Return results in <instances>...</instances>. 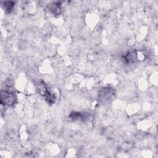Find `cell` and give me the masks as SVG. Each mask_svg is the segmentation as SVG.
Masks as SVG:
<instances>
[{
    "label": "cell",
    "mask_w": 158,
    "mask_h": 158,
    "mask_svg": "<svg viewBox=\"0 0 158 158\" xmlns=\"http://www.w3.org/2000/svg\"><path fill=\"white\" fill-rule=\"evenodd\" d=\"M1 103L4 105H12L15 100V94L7 91H2L1 94Z\"/></svg>",
    "instance_id": "1"
},
{
    "label": "cell",
    "mask_w": 158,
    "mask_h": 158,
    "mask_svg": "<svg viewBox=\"0 0 158 158\" xmlns=\"http://www.w3.org/2000/svg\"><path fill=\"white\" fill-rule=\"evenodd\" d=\"M14 2L12 1L4 2V9L6 11L10 12L12 10V9L14 8Z\"/></svg>",
    "instance_id": "5"
},
{
    "label": "cell",
    "mask_w": 158,
    "mask_h": 158,
    "mask_svg": "<svg viewBox=\"0 0 158 158\" xmlns=\"http://www.w3.org/2000/svg\"><path fill=\"white\" fill-rule=\"evenodd\" d=\"M137 55L136 52L135 51H130L127 53V54L124 56L125 60L128 62H133L136 60Z\"/></svg>",
    "instance_id": "3"
},
{
    "label": "cell",
    "mask_w": 158,
    "mask_h": 158,
    "mask_svg": "<svg viewBox=\"0 0 158 158\" xmlns=\"http://www.w3.org/2000/svg\"><path fill=\"white\" fill-rule=\"evenodd\" d=\"M100 95L101 99H103L104 100H108L114 95V91L112 89L109 88H106L102 90Z\"/></svg>",
    "instance_id": "2"
},
{
    "label": "cell",
    "mask_w": 158,
    "mask_h": 158,
    "mask_svg": "<svg viewBox=\"0 0 158 158\" xmlns=\"http://www.w3.org/2000/svg\"><path fill=\"white\" fill-rule=\"evenodd\" d=\"M49 10H50L54 14H55V15H59V14H60V6H59V4L54 3L53 4H52L51 6H50Z\"/></svg>",
    "instance_id": "4"
}]
</instances>
